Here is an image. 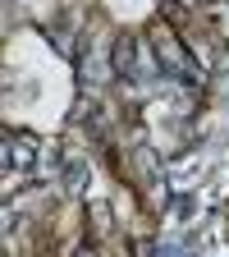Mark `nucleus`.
<instances>
[{
	"label": "nucleus",
	"mask_w": 229,
	"mask_h": 257,
	"mask_svg": "<svg viewBox=\"0 0 229 257\" xmlns=\"http://www.w3.org/2000/svg\"><path fill=\"white\" fill-rule=\"evenodd\" d=\"M10 170H32V161H37V138H10Z\"/></svg>",
	"instance_id": "2"
},
{
	"label": "nucleus",
	"mask_w": 229,
	"mask_h": 257,
	"mask_svg": "<svg viewBox=\"0 0 229 257\" xmlns=\"http://www.w3.org/2000/svg\"><path fill=\"white\" fill-rule=\"evenodd\" d=\"M151 51H156V64L165 74H179L183 83H202V64L183 51V42L170 32V23H156L151 28Z\"/></svg>",
	"instance_id": "1"
}]
</instances>
